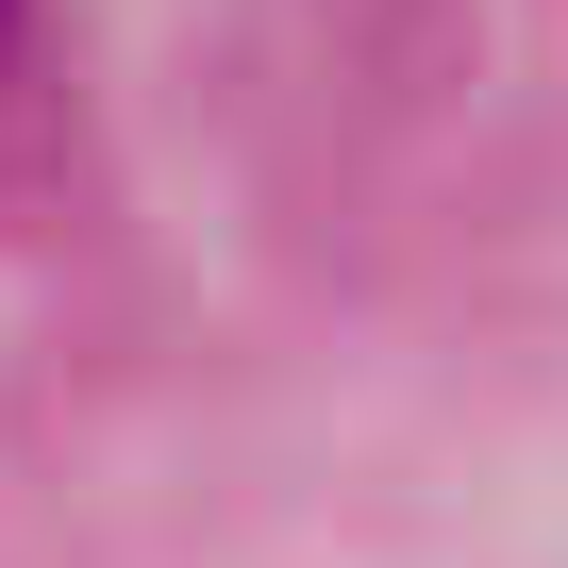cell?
<instances>
[{"label":"cell","instance_id":"cell-1","mask_svg":"<svg viewBox=\"0 0 568 568\" xmlns=\"http://www.w3.org/2000/svg\"><path fill=\"white\" fill-rule=\"evenodd\" d=\"M0 34H18V0H0Z\"/></svg>","mask_w":568,"mask_h":568}]
</instances>
